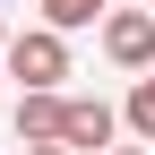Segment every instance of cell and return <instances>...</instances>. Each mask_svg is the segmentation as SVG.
Masks as SVG:
<instances>
[{"mask_svg":"<svg viewBox=\"0 0 155 155\" xmlns=\"http://www.w3.org/2000/svg\"><path fill=\"white\" fill-rule=\"evenodd\" d=\"M9 69H17V86H61V78H69V43H61V26L17 35V43H9Z\"/></svg>","mask_w":155,"mask_h":155,"instance_id":"6da1fadb","label":"cell"},{"mask_svg":"<svg viewBox=\"0 0 155 155\" xmlns=\"http://www.w3.org/2000/svg\"><path fill=\"white\" fill-rule=\"evenodd\" d=\"M129 129H138V138H155V69L129 86Z\"/></svg>","mask_w":155,"mask_h":155,"instance_id":"8992f818","label":"cell"},{"mask_svg":"<svg viewBox=\"0 0 155 155\" xmlns=\"http://www.w3.org/2000/svg\"><path fill=\"white\" fill-rule=\"evenodd\" d=\"M0 61H9V35H0Z\"/></svg>","mask_w":155,"mask_h":155,"instance_id":"9c48e42d","label":"cell"},{"mask_svg":"<svg viewBox=\"0 0 155 155\" xmlns=\"http://www.w3.org/2000/svg\"><path fill=\"white\" fill-rule=\"evenodd\" d=\"M26 155H78V147H69V138H52V147H26Z\"/></svg>","mask_w":155,"mask_h":155,"instance_id":"52a82bcc","label":"cell"},{"mask_svg":"<svg viewBox=\"0 0 155 155\" xmlns=\"http://www.w3.org/2000/svg\"><path fill=\"white\" fill-rule=\"evenodd\" d=\"M104 52L121 69H155V9H112L104 17Z\"/></svg>","mask_w":155,"mask_h":155,"instance_id":"7a4b0ae2","label":"cell"},{"mask_svg":"<svg viewBox=\"0 0 155 155\" xmlns=\"http://www.w3.org/2000/svg\"><path fill=\"white\" fill-rule=\"evenodd\" d=\"M61 129H69V104L52 86H26V95H17V138H26V147H52Z\"/></svg>","mask_w":155,"mask_h":155,"instance_id":"3957f363","label":"cell"},{"mask_svg":"<svg viewBox=\"0 0 155 155\" xmlns=\"http://www.w3.org/2000/svg\"><path fill=\"white\" fill-rule=\"evenodd\" d=\"M95 17H104V0H43V26H95Z\"/></svg>","mask_w":155,"mask_h":155,"instance_id":"5b68a950","label":"cell"},{"mask_svg":"<svg viewBox=\"0 0 155 155\" xmlns=\"http://www.w3.org/2000/svg\"><path fill=\"white\" fill-rule=\"evenodd\" d=\"M104 155H147V147H104Z\"/></svg>","mask_w":155,"mask_h":155,"instance_id":"ba28073f","label":"cell"},{"mask_svg":"<svg viewBox=\"0 0 155 155\" xmlns=\"http://www.w3.org/2000/svg\"><path fill=\"white\" fill-rule=\"evenodd\" d=\"M112 129H121V112H112L104 95H78V104H69V129H61V138H69L78 155H86V147L104 155V147H112Z\"/></svg>","mask_w":155,"mask_h":155,"instance_id":"277c9868","label":"cell"}]
</instances>
